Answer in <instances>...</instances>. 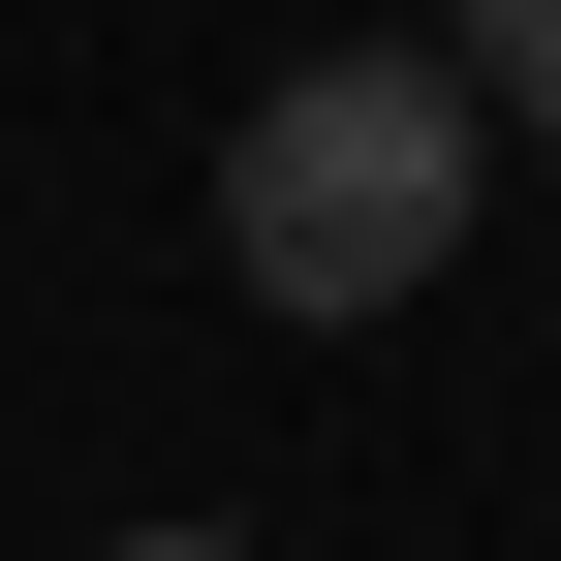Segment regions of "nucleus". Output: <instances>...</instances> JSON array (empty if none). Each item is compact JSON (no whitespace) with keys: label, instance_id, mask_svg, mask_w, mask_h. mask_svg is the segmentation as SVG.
I'll use <instances>...</instances> for the list:
<instances>
[{"label":"nucleus","instance_id":"obj_1","mask_svg":"<svg viewBox=\"0 0 561 561\" xmlns=\"http://www.w3.org/2000/svg\"><path fill=\"white\" fill-rule=\"evenodd\" d=\"M468 62L437 32H343V62H280V94L219 125V250H250V312H405V280L468 250Z\"/></svg>","mask_w":561,"mask_h":561},{"label":"nucleus","instance_id":"obj_3","mask_svg":"<svg viewBox=\"0 0 561 561\" xmlns=\"http://www.w3.org/2000/svg\"><path fill=\"white\" fill-rule=\"evenodd\" d=\"M125 561H280V530H125Z\"/></svg>","mask_w":561,"mask_h":561},{"label":"nucleus","instance_id":"obj_2","mask_svg":"<svg viewBox=\"0 0 561 561\" xmlns=\"http://www.w3.org/2000/svg\"><path fill=\"white\" fill-rule=\"evenodd\" d=\"M437 62H468V125H561V0H468Z\"/></svg>","mask_w":561,"mask_h":561}]
</instances>
